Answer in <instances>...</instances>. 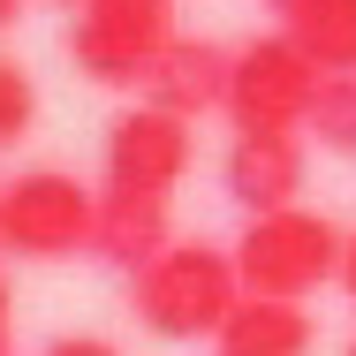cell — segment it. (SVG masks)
<instances>
[{
    "mask_svg": "<svg viewBox=\"0 0 356 356\" xmlns=\"http://www.w3.org/2000/svg\"><path fill=\"white\" fill-rule=\"evenodd\" d=\"M220 190L250 220L288 213L303 197V137H235L220 159Z\"/></svg>",
    "mask_w": 356,
    "mask_h": 356,
    "instance_id": "ba28073f",
    "label": "cell"
},
{
    "mask_svg": "<svg viewBox=\"0 0 356 356\" xmlns=\"http://www.w3.org/2000/svg\"><path fill=\"white\" fill-rule=\"evenodd\" d=\"M326 76L303 61V46L288 31H266L250 46H235V76H227V122L235 137H303L311 122V99H318Z\"/></svg>",
    "mask_w": 356,
    "mask_h": 356,
    "instance_id": "5b68a950",
    "label": "cell"
},
{
    "mask_svg": "<svg viewBox=\"0 0 356 356\" xmlns=\"http://www.w3.org/2000/svg\"><path fill=\"white\" fill-rule=\"evenodd\" d=\"M341 356H356V334H349V349H341Z\"/></svg>",
    "mask_w": 356,
    "mask_h": 356,
    "instance_id": "ffe728a7",
    "label": "cell"
},
{
    "mask_svg": "<svg viewBox=\"0 0 356 356\" xmlns=\"http://www.w3.org/2000/svg\"><path fill=\"white\" fill-rule=\"evenodd\" d=\"M235 303H243L235 250H220L205 235L175 243L159 266H144L137 281H129V311H137L144 334H159V341H197V334L213 341Z\"/></svg>",
    "mask_w": 356,
    "mask_h": 356,
    "instance_id": "6da1fadb",
    "label": "cell"
},
{
    "mask_svg": "<svg viewBox=\"0 0 356 356\" xmlns=\"http://www.w3.org/2000/svg\"><path fill=\"white\" fill-rule=\"evenodd\" d=\"M54 8H83V0H54Z\"/></svg>",
    "mask_w": 356,
    "mask_h": 356,
    "instance_id": "d6986e66",
    "label": "cell"
},
{
    "mask_svg": "<svg viewBox=\"0 0 356 356\" xmlns=\"http://www.w3.org/2000/svg\"><path fill=\"white\" fill-rule=\"evenodd\" d=\"M190 159H197V144H190V122H175V114H159V106H129V114H114V129H106V190H122V197H175L182 190V175H190Z\"/></svg>",
    "mask_w": 356,
    "mask_h": 356,
    "instance_id": "8992f818",
    "label": "cell"
},
{
    "mask_svg": "<svg viewBox=\"0 0 356 356\" xmlns=\"http://www.w3.org/2000/svg\"><path fill=\"white\" fill-rule=\"evenodd\" d=\"M8 326H15V296H8V281H0V356H8Z\"/></svg>",
    "mask_w": 356,
    "mask_h": 356,
    "instance_id": "2e32d148",
    "label": "cell"
},
{
    "mask_svg": "<svg viewBox=\"0 0 356 356\" xmlns=\"http://www.w3.org/2000/svg\"><path fill=\"white\" fill-rule=\"evenodd\" d=\"M341 250L349 235L326 213H266L235 235V273H243V296H273V303H303L326 281H341Z\"/></svg>",
    "mask_w": 356,
    "mask_h": 356,
    "instance_id": "7a4b0ae2",
    "label": "cell"
},
{
    "mask_svg": "<svg viewBox=\"0 0 356 356\" xmlns=\"http://www.w3.org/2000/svg\"><path fill=\"white\" fill-rule=\"evenodd\" d=\"M99 235V190L76 182L69 167H23L0 190V250L31 258V266H61L76 250H91Z\"/></svg>",
    "mask_w": 356,
    "mask_h": 356,
    "instance_id": "3957f363",
    "label": "cell"
},
{
    "mask_svg": "<svg viewBox=\"0 0 356 356\" xmlns=\"http://www.w3.org/2000/svg\"><path fill=\"white\" fill-rule=\"evenodd\" d=\"M15 15H23V0H0V31H8V23H15Z\"/></svg>",
    "mask_w": 356,
    "mask_h": 356,
    "instance_id": "e0dca14e",
    "label": "cell"
},
{
    "mask_svg": "<svg viewBox=\"0 0 356 356\" xmlns=\"http://www.w3.org/2000/svg\"><path fill=\"white\" fill-rule=\"evenodd\" d=\"M334 288H341V296L356 303V235H349V250H341V281H334Z\"/></svg>",
    "mask_w": 356,
    "mask_h": 356,
    "instance_id": "9a60e30c",
    "label": "cell"
},
{
    "mask_svg": "<svg viewBox=\"0 0 356 356\" xmlns=\"http://www.w3.org/2000/svg\"><path fill=\"white\" fill-rule=\"evenodd\" d=\"M227 76H235V54H227V46H213V38H175V46L152 61V76H144L137 99L197 129V114L227 106Z\"/></svg>",
    "mask_w": 356,
    "mask_h": 356,
    "instance_id": "52a82bcc",
    "label": "cell"
},
{
    "mask_svg": "<svg viewBox=\"0 0 356 356\" xmlns=\"http://www.w3.org/2000/svg\"><path fill=\"white\" fill-rule=\"evenodd\" d=\"M31 122H38V83H31L23 61H8V54H0V152L31 137Z\"/></svg>",
    "mask_w": 356,
    "mask_h": 356,
    "instance_id": "4fadbf2b",
    "label": "cell"
},
{
    "mask_svg": "<svg viewBox=\"0 0 356 356\" xmlns=\"http://www.w3.org/2000/svg\"><path fill=\"white\" fill-rule=\"evenodd\" d=\"M46 356H122V349H114V341H99V334H61Z\"/></svg>",
    "mask_w": 356,
    "mask_h": 356,
    "instance_id": "5bb4252c",
    "label": "cell"
},
{
    "mask_svg": "<svg viewBox=\"0 0 356 356\" xmlns=\"http://www.w3.org/2000/svg\"><path fill=\"white\" fill-rule=\"evenodd\" d=\"M175 243H182V235H175V220H167L159 197L99 190V235H91V258H99V266H114V273H129V281H137L144 266H159Z\"/></svg>",
    "mask_w": 356,
    "mask_h": 356,
    "instance_id": "9c48e42d",
    "label": "cell"
},
{
    "mask_svg": "<svg viewBox=\"0 0 356 356\" xmlns=\"http://www.w3.org/2000/svg\"><path fill=\"white\" fill-rule=\"evenodd\" d=\"M303 137H318L326 152H356V76H326V83H318Z\"/></svg>",
    "mask_w": 356,
    "mask_h": 356,
    "instance_id": "7c38bea8",
    "label": "cell"
},
{
    "mask_svg": "<svg viewBox=\"0 0 356 356\" xmlns=\"http://www.w3.org/2000/svg\"><path fill=\"white\" fill-rule=\"evenodd\" d=\"M311 341H318L311 311L303 303H273V296H243L227 311V326L213 334L220 356H311Z\"/></svg>",
    "mask_w": 356,
    "mask_h": 356,
    "instance_id": "30bf717a",
    "label": "cell"
},
{
    "mask_svg": "<svg viewBox=\"0 0 356 356\" xmlns=\"http://www.w3.org/2000/svg\"><path fill=\"white\" fill-rule=\"evenodd\" d=\"M281 31L303 46L318 76H356V0H296Z\"/></svg>",
    "mask_w": 356,
    "mask_h": 356,
    "instance_id": "8fae6325",
    "label": "cell"
},
{
    "mask_svg": "<svg viewBox=\"0 0 356 356\" xmlns=\"http://www.w3.org/2000/svg\"><path fill=\"white\" fill-rule=\"evenodd\" d=\"M167 46H175V0H83L69 15L76 76L106 91H144V76Z\"/></svg>",
    "mask_w": 356,
    "mask_h": 356,
    "instance_id": "277c9868",
    "label": "cell"
},
{
    "mask_svg": "<svg viewBox=\"0 0 356 356\" xmlns=\"http://www.w3.org/2000/svg\"><path fill=\"white\" fill-rule=\"evenodd\" d=\"M266 8H273V15H288V8H296V0H266Z\"/></svg>",
    "mask_w": 356,
    "mask_h": 356,
    "instance_id": "ac0fdd59",
    "label": "cell"
}]
</instances>
